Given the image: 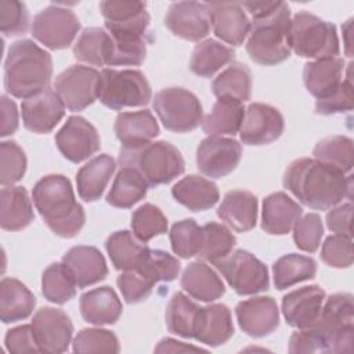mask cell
<instances>
[{"label": "cell", "mask_w": 354, "mask_h": 354, "mask_svg": "<svg viewBox=\"0 0 354 354\" xmlns=\"http://www.w3.org/2000/svg\"><path fill=\"white\" fill-rule=\"evenodd\" d=\"M353 176L318 159L293 160L283 174V187L303 205L314 210H329L344 198L351 199Z\"/></svg>", "instance_id": "6da1fadb"}, {"label": "cell", "mask_w": 354, "mask_h": 354, "mask_svg": "<svg viewBox=\"0 0 354 354\" xmlns=\"http://www.w3.org/2000/svg\"><path fill=\"white\" fill-rule=\"evenodd\" d=\"M253 21L250 22L246 51L260 65L271 66L290 55V8L285 1L241 3Z\"/></svg>", "instance_id": "7a4b0ae2"}, {"label": "cell", "mask_w": 354, "mask_h": 354, "mask_svg": "<svg viewBox=\"0 0 354 354\" xmlns=\"http://www.w3.org/2000/svg\"><path fill=\"white\" fill-rule=\"evenodd\" d=\"M33 203L46 225L61 238L76 236L84 225L86 214L76 202L71 181L62 174L40 178L32 191Z\"/></svg>", "instance_id": "3957f363"}, {"label": "cell", "mask_w": 354, "mask_h": 354, "mask_svg": "<svg viewBox=\"0 0 354 354\" xmlns=\"http://www.w3.org/2000/svg\"><path fill=\"white\" fill-rule=\"evenodd\" d=\"M53 77L51 55L28 39L14 41L4 62V87L17 98H28L48 87Z\"/></svg>", "instance_id": "277c9868"}, {"label": "cell", "mask_w": 354, "mask_h": 354, "mask_svg": "<svg viewBox=\"0 0 354 354\" xmlns=\"http://www.w3.org/2000/svg\"><path fill=\"white\" fill-rule=\"evenodd\" d=\"M119 165L136 169L149 187L169 184L185 169L181 152L167 141H151L133 148L122 147Z\"/></svg>", "instance_id": "5b68a950"}, {"label": "cell", "mask_w": 354, "mask_h": 354, "mask_svg": "<svg viewBox=\"0 0 354 354\" xmlns=\"http://www.w3.org/2000/svg\"><path fill=\"white\" fill-rule=\"evenodd\" d=\"M308 329L319 339L324 353H350L354 342L353 296L350 293L332 295Z\"/></svg>", "instance_id": "8992f818"}, {"label": "cell", "mask_w": 354, "mask_h": 354, "mask_svg": "<svg viewBox=\"0 0 354 354\" xmlns=\"http://www.w3.org/2000/svg\"><path fill=\"white\" fill-rule=\"evenodd\" d=\"M290 50L313 59L333 58L339 54L336 26L307 11H299L290 19Z\"/></svg>", "instance_id": "52a82bcc"}, {"label": "cell", "mask_w": 354, "mask_h": 354, "mask_svg": "<svg viewBox=\"0 0 354 354\" xmlns=\"http://www.w3.org/2000/svg\"><path fill=\"white\" fill-rule=\"evenodd\" d=\"M151 86L140 71L105 68L100 73L98 100L113 111L144 106L151 101Z\"/></svg>", "instance_id": "ba28073f"}, {"label": "cell", "mask_w": 354, "mask_h": 354, "mask_svg": "<svg viewBox=\"0 0 354 354\" xmlns=\"http://www.w3.org/2000/svg\"><path fill=\"white\" fill-rule=\"evenodd\" d=\"M153 109L163 126L174 133L195 130L203 120L198 97L183 87H167L153 97Z\"/></svg>", "instance_id": "9c48e42d"}, {"label": "cell", "mask_w": 354, "mask_h": 354, "mask_svg": "<svg viewBox=\"0 0 354 354\" xmlns=\"http://www.w3.org/2000/svg\"><path fill=\"white\" fill-rule=\"evenodd\" d=\"M214 266L241 296L256 295L270 288L267 267L248 250L238 249Z\"/></svg>", "instance_id": "30bf717a"}, {"label": "cell", "mask_w": 354, "mask_h": 354, "mask_svg": "<svg viewBox=\"0 0 354 354\" xmlns=\"http://www.w3.org/2000/svg\"><path fill=\"white\" fill-rule=\"evenodd\" d=\"M30 30L32 36L50 50H62L75 40L80 22L73 11L51 4L35 15Z\"/></svg>", "instance_id": "8fae6325"}, {"label": "cell", "mask_w": 354, "mask_h": 354, "mask_svg": "<svg viewBox=\"0 0 354 354\" xmlns=\"http://www.w3.org/2000/svg\"><path fill=\"white\" fill-rule=\"evenodd\" d=\"M100 72L91 66L72 65L55 79V91L69 111H83L98 98Z\"/></svg>", "instance_id": "7c38bea8"}, {"label": "cell", "mask_w": 354, "mask_h": 354, "mask_svg": "<svg viewBox=\"0 0 354 354\" xmlns=\"http://www.w3.org/2000/svg\"><path fill=\"white\" fill-rule=\"evenodd\" d=\"M242 147L234 138L209 136L196 149V166L212 178H221L234 171L241 160Z\"/></svg>", "instance_id": "4fadbf2b"}, {"label": "cell", "mask_w": 354, "mask_h": 354, "mask_svg": "<svg viewBox=\"0 0 354 354\" xmlns=\"http://www.w3.org/2000/svg\"><path fill=\"white\" fill-rule=\"evenodd\" d=\"M283 129V116L277 108L263 102H253L245 109L239 136L246 145H266L278 140Z\"/></svg>", "instance_id": "5bb4252c"}, {"label": "cell", "mask_w": 354, "mask_h": 354, "mask_svg": "<svg viewBox=\"0 0 354 354\" xmlns=\"http://www.w3.org/2000/svg\"><path fill=\"white\" fill-rule=\"evenodd\" d=\"M30 325L40 351L57 354L68 350L73 335V325L62 310L41 307L33 315Z\"/></svg>", "instance_id": "9a60e30c"}, {"label": "cell", "mask_w": 354, "mask_h": 354, "mask_svg": "<svg viewBox=\"0 0 354 354\" xmlns=\"http://www.w3.org/2000/svg\"><path fill=\"white\" fill-rule=\"evenodd\" d=\"M59 152L72 163H80L94 155L100 147L97 129L82 116H71L55 134Z\"/></svg>", "instance_id": "2e32d148"}, {"label": "cell", "mask_w": 354, "mask_h": 354, "mask_svg": "<svg viewBox=\"0 0 354 354\" xmlns=\"http://www.w3.org/2000/svg\"><path fill=\"white\" fill-rule=\"evenodd\" d=\"M165 25L177 37L198 41L207 36L212 28L207 4L198 1L173 3L166 12Z\"/></svg>", "instance_id": "e0dca14e"}, {"label": "cell", "mask_w": 354, "mask_h": 354, "mask_svg": "<svg viewBox=\"0 0 354 354\" xmlns=\"http://www.w3.org/2000/svg\"><path fill=\"white\" fill-rule=\"evenodd\" d=\"M100 10L109 33L147 37L151 18L144 1L105 0L100 3Z\"/></svg>", "instance_id": "ac0fdd59"}, {"label": "cell", "mask_w": 354, "mask_h": 354, "mask_svg": "<svg viewBox=\"0 0 354 354\" xmlns=\"http://www.w3.org/2000/svg\"><path fill=\"white\" fill-rule=\"evenodd\" d=\"M24 126L37 134L50 133L64 118L65 105L55 90L47 87L22 101Z\"/></svg>", "instance_id": "d6986e66"}, {"label": "cell", "mask_w": 354, "mask_h": 354, "mask_svg": "<svg viewBox=\"0 0 354 354\" xmlns=\"http://www.w3.org/2000/svg\"><path fill=\"white\" fill-rule=\"evenodd\" d=\"M235 315L241 329L252 337L271 335L279 325V310L271 296H257L238 303Z\"/></svg>", "instance_id": "ffe728a7"}, {"label": "cell", "mask_w": 354, "mask_h": 354, "mask_svg": "<svg viewBox=\"0 0 354 354\" xmlns=\"http://www.w3.org/2000/svg\"><path fill=\"white\" fill-rule=\"evenodd\" d=\"M325 292L318 285L295 289L282 299V314L288 325L297 329L310 328L319 315Z\"/></svg>", "instance_id": "44dd1931"}, {"label": "cell", "mask_w": 354, "mask_h": 354, "mask_svg": "<svg viewBox=\"0 0 354 354\" xmlns=\"http://www.w3.org/2000/svg\"><path fill=\"white\" fill-rule=\"evenodd\" d=\"M214 35L223 41L241 46L249 35L250 21L241 3H206Z\"/></svg>", "instance_id": "7402d4cb"}, {"label": "cell", "mask_w": 354, "mask_h": 354, "mask_svg": "<svg viewBox=\"0 0 354 354\" xmlns=\"http://www.w3.org/2000/svg\"><path fill=\"white\" fill-rule=\"evenodd\" d=\"M234 335L231 311L225 304H209L199 307L195 321L194 339L198 342L217 347L227 343Z\"/></svg>", "instance_id": "603a6c76"}, {"label": "cell", "mask_w": 354, "mask_h": 354, "mask_svg": "<svg viewBox=\"0 0 354 354\" xmlns=\"http://www.w3.org/2000/svg\"><path fill=\"white\" fill-rule=\"evenodd\" d=\"M62 263L72 274L77 288L94 285L108 275V267L101 252L94 246L79 245L71 248L62 257Z\"/></svg>", "instance_id": "cb8c5ba5"}, {"label": "cell", "mask_w": 354, "mask_h": 354, "mask_svg": "<svg viewBox=\"0 0 354 354\" xmlns=\"http://www.w3.org/2000/svg\"><path fill=\"white\" fill-rule=\"evenodd\" d=\"M301 214V206L290 196L285 192H274L263 202L261 228L270 235H285L290 232Z\"/></svg>", "instance_id": "d4e9b609"}, {"label": "cell", "mask_w": 354, "mask_h": 354, "mask_svg": "<svg viewBox=\"0 0 354 354\" xmlns=\"http://www.w3.org/2000/svg\"><path fill=\"white\" fill-rule=\"evenodd\" d=\"M217 216L234 231H250L257 221V198L243 189H234L224 195Z\"/></svg>", "instance_id": "484cf974"}, {"label": "cell", "mask_w": 354, "mask_h": 354, "mask_svg": "<svg viewBox=\"0 0 354 354\" xmlns=\"http://www.w3.org/2000/svg\"><path fill=\"white\" fill-rule=\"evenodd\" d=\"M344 61L339 57L307 62L303 80L307 91L317 100L330 95L343 82Z\"/></svg>", "instance_id": "4316f807"}, {"label": "cell", "mask_w": 354, "mask_h": 354, "mask_svg": "<svg viewBox=\"0 0 354 354\" xmlns=\"http://www.w3.org/2000/svg\"><path fill=\"white\" fill-rule=\"evenodd\" d=\"M113 130L122 147L126 148L151 142L159 134L158 122L148 109L119 113Z\"/></svg>", "instance_id": "83f0119b"}, {"label": "cell", "mask_w": 354, "mask_h": 354, "mask_svg": "<svg viewBox=\"0 0 354 354\" xmlns=\"http://www.w3.org/2000/svg\"><path fill=\"white\" fill-rule=\"evenodd\" d=\"M80 313L93 325H112L122 315V303L109 286L91 289L80 296Z\"/></svg>", "instance_id": "f1b7e54d"}, {"label": "cell", "mask_w": 354, "mask_h": 354, "mask_svg": "<svg viewBox=\"0 0 354 354\" xmlns=\"http://www.w3.org/2000/svg\"><path fill=\"white\" fill-rule=\"evenodd\" d=\"M116 162L112 156L102 153L88 160L76 174L79 196L86 202L98 201L115 173Z\"/></svg>", "instance_id": "f546056e"}, {"label": "cell", "mask_w": 354, "mask_h": 354, "mask_svg": "<svg viewBox=\"0 0 354 354\" xmlns=\"http://www.w3.org/2000/svg\"><path fill=\"white\" fill-rule=\"evenodd\" d=\"M181 288L194 299L214 301L225 293V286L218 274L203 261H194L187 266L181 275Z\"/></svg>", "instance_id": "4dcf8cb0"}, {"label": "cell", "mask_w": 354, "mask_h": 354, "mask_svg": "<svg viewBox=\"0 0 354 354\" xmlns=\"http://www.w3.org/2000/svg\"><path fill=\"white\" fill-rule=\"evenodd\" d=\"M35 218L32 202L24 187L4 185L0 192V225L6 231L26 228Z\"/></svg>", "instance_id": "1f68e13d"}, {"label": "cell", "mask_w": 354, "mask_h": 354, "mask_svg": "<svg viewBox=\"0 0 354 354\" xmlns=\"http://www.w3.org/2000/svg\"><path fill=\"white\" fill-rule=\"evenodd\" d=\"M173 198L192 212H203L213 207L218 198L217 185L201 176L191 174L181 178L171 188Z\"/></svg>", "instance_id": "d6a6232c"}, {"label": "cell", "mask_w": 354, "mask_h": 354, "mask_svg": "<svg viewBox=\"0 0 354 354\" xmlns=\"http://www.w3.org/2000/svg\"><path fill=\"white\" fill-rule=\"evenodd\" d=\"M36 306L33 293L18 279L4 278L0 283V318L4 324L28 318Z\"/></svg>", "instance_id": "836d02e7"}, {"label": "cell", "mask_w": 354, "mask_h": 354, "mask_svg": "<svg viewBox=\"0 0 354 354\" xmlns=\"http://www.w3.org/2000/svg\"><path fill=\"white\" fill-rule=\"evenodd\" d=\"M213 94L218 100L245 102L252 94V72L241 62H232L212 83Z\"/></svg>", "instance_id": "e575fe53"}, {"label": "cell", "mask_w": 354, "mask_h": 354, "mask_svg": "<svg viewBox=\"0 0 354 354\" xmlns=\"http://www.w3.org/2000/svg\"><path fill=\"white\" fill-rule=\"evenodd\" d=\"M105 249L116 270L131 271L138 267L149 248L138 242L129 231H116L105 242Z\"/></svg>", "instance_id": "d590c367"}, {"label": "cell", "mask_w": 354, "mask_h": 354, "mask_svg": "<svg viewBox=\"0 0 354 354\" xmlns=\"http://www.w3.org/2000/svg\"><path fill=\"white\" fill-rule=\"evenodd\" d=\"M148 183L133 167H122L106 195V202L113 207L129 209L145 198Z\"/></svg>", "instance_id": "8d00e7d4"}, {"label": "cell", "mask_w": 354, "mask_h": 354, "mask_svg": "<svg viewBox=\"0 0 354 354\" xmlns=\"http://www.w3.org/2000/svg\"><path fill=\"white\" fill-rule=\"evenodd\" d=\"M234 57L235 51L231 47L224 46L217 40L207 39L195 46L189 68L201 77H212L218 69L230 64Z\"/></svg>", "instance_id": "74e56055"}, {"label": "cell", "mask_w": 354, "mask_h": 354, "mask_svg": "<svg viewBox=\"0 0 354 354\" xmlns=\"http://www.w3.org/2000/svg\"><path fill=\"white\" fill-rule=\"evenodd\" d=\"M317 274V263L313 257L289 253L279 257L272 266L274 285L283 290L299 282L313 279Z\"/></svg>", "instance_id": "f35d334b"}, {"label": "cell", "mask_w": 354, "mask_h": 354, "mask_svg": "<svg viewBox=\"0 0 354 354\" xmlns=\"http://www.w3.org/2000/svg\"><path fill=\"white\" fill-rule=\"evenodd\" d=\"M245 106L234 100H217L212 112L202 120V129L209 136H234L239 133Z\"/></svg>", "instance_id": "ab89813d"}, {"label": "cell", "mask_w": 354, "mask_h": 354, "mask_svg": "<svg viewBox=\"0 0 354 354\" xmlns=\"http://www.w3.org/2000/svg\"><path fill=\"white\" fill-rule=\"evenodd\" d=\"M199 306L183 292H177L166 307V326L169 332L181 337H194L195 321Z\"/></svg>", "instance_id": "60d3db41"}, {"label": "cell", "mask_w": 354, "mask_h": 354, "mask_svg": "<svg viewBox=\"0 0 354 354\" xmlns=\"http://www.w3.org/2000/svg\"><path fill=\"white\" fill-rule=\"evenodd\" d=\"M235 243V236L225 225L212 221L202 227V243L196 256L216 264L232 252Z\"/></svg>", "instance_id": "b9f144b4"}, {"label": "cell", "mask_w": 354, "mask_h": 354, "mask_svg": "<svg viewBox=\"0 0 354 354\" xmlns=\"http://www.w3.org/2000/svg\"><path fill=\"white\" fill-rule=\"evenodd\" d=\"M111 36L102 28H86L73 46V55L82 62L95 66L106 65Z\"/></svg>", "instance_id": "7bdbcfd3"}, {"label": "cell", "mask_w": 354, "mask_h": 354, "mask_svg": "<svg viewBox=\"0 0 354 354\" xmlns=\"http://www.w3.org/2000/svg\"><path fill=\"white\" fill-rule=\"evenodd\" d=\"M109 36L111 41L106 58L108 66H138L144 62L147 54L145 37L113 33H109Z\"/></svg>", "instance_id": "ee69618b"}, {"label": "cell", "mask_w": 354, "mask_h": 354, "mask_svg": "<svg viewBox=\"0 0 354 354\" xmlns=\"http://www.w3.org/2000/svg\"><path fill=\"white\" fill-rule=\"evenodd\" d=\"M76 282L64 263L48 266L41 275V293L55 304H64L75 297Z\"/></svg>", "instance_id": "f6af8a7d"}, {"label": "cell", "mask_w": 354, "mask_h": 354, "mask_svg": "<svg viewBox=\"0 0 354 354\" xmlns=\"http://www.w3.org/2000/svg\"><path fill=\"white\" fill-rule=\"evenodd\" d=\"M315 159L328 163L343 173L353 169V140L346 136H332L321 140L314 148Z\"/></svg>", "instance_id": "bcb514c9"}, {"label": "cell", "mask_w": 354, "mask_h": 354, "mask_svg": "<svg viewBox=\"0 0 354 354\" xmlns=\"http://www.w3.org/2000/svg\"><path fill=\"white\" fill-rule=\"evenodd\" d=\"M180 261L167 252L149 249L136 271L156 283L174 281L180 272Z\"/></svg>", "instance_id": "7dc6e473"}, {"label": "cell", "mask_w": 354, "mask_h": 354, "mask_svg": "<svg viewBox=\"0 0 354 354\" xmlns=\"http://www.w3.org/2000/svg\"><path fill=\"white\" fill-rule=\"evenodd\" d=\"M131 230L140 242L147 243L167 231V218L158 206L144 203L131 214Z\"/></svg>", "instance_id": "c3c4849f"}, {"label": "cell", "mask_w": 354, "mask_h": 354, "mask_svg": "<svg viewBox=\"0 0 354 354\" xmlns=\"http://www.w3.org/2000/svg\"><path fill=\"white\" fill-rule=\"evenodd\" d=\"M173 252L181 259L198 254L202 243V227L194 218H185L171 225L169 232Z\"/></svg>", "instance_id": "681fc988"}, {"label": "cell", "mask_w": 354, "mask_h": 354, "mask_svg": "<svg viewBox=\"0 0 354 354\" xmlns=\"http://www.w3.org/2000/svg\"><path fill=\"white\" fill-rule=\"evenodd\" d=\"M119 350L116 335L108 329L86 328L73 340L75 353H118Z\"/></svg>", "instance_id": "f907efd6"}, {"label": "cell", "mask_w": 354, "mask_h": 354, "mask_svg": "<svg viewBox=\"0 0 354 354\" xmlns=\"http://www.w3.org/2000/svg\"><path fill=\"white\" fill-rule=\"evenodd\" d=\"M26 171V156L15 141L0 144V183L12 185L18 183Z\"/></svg>", "instance_id": "816d5d0a"}, {"label": "cell", "mask_w": 354, "mask_h": 354, "mask_svg": "<svg viewBox=\"0 0 354 354\" xmlns=\"http://www.w3.org/2000/svg\"><path fill=\"white\" fill-rule=\"evenodd\" d=\"M324 235V225L321 217L315 213H308L300 217L293 225V241L296 246L307 253H314Z\"/></svg>", "instance_id": "f5cc1de1"}, {"label": "cell", "mask_w": 354, "mask_h": 354, "mask_svg": "<svg viewBox=\"0 0 354 354\" xmlns=\"http://www.w3.org/2000/svg\"><path fill=\"white\" fill-rule=\"evenodd\" d=\"M321 259L333 268H348L353 264L351 238L335 234L325 239L321 249Z\"/></svg>", "instance_id": "db71d44e"}, {"label": "cell", "mask_w": 354, "mask_h": 354, "mask_svg": "<svg viewBox=\"0 0 354 354\" xmlns=\"http://www.w3.org/2000/svg\"><path fill=\"white\" fill-rule=\"evenodd\" d=\"M29 11L26 6L15 0L0 1V29L6 36H18L26 32Z\"/></svg>", "instance_id": "11a10c76"}, {"label": "cell", "mask_w": 354, "mask_h": 354, "mask_svg": "<svg viewBox=\"0 0 354 354\" xmlns=\"http://www.w3.org/2000/svg\"><path fill=\"white\" fill-rule=\"evenodd\" d=\"M118 288L129 304L140 303L145 300L153 289V282L141 275L138 271L131 270V271H124L120 274L116 279Z\"/></svg>", "instance_id": "9f6ffc18"}, {"label": "cell", "mask_w": 354, "mask_h": 354, "mask_svg": "<svg viewBox=\"0 0 354 354\" xmlns=\"http://www.w3.org/2000/svg\"><path fill=\"white\" fill-rule=\"evenodd\" d=\"M353 109V83L351 79H343L342 84L328 97L315 102V113L333 115Z\"/></svg>", "instance_id": "6f0895ef"}, {"label": "cell", "mask_w": 354, "mask_h": 354, "mask_svg": "<svg viewBox=\"0 0 354 354\" xmlns=\"http://www.w3.org/2000/svg\"><path fill=\"white\" fill-rule=\"evenodd\" d=\"M6 347L10 353L40 351L32 325H19L10 329L6 335Z\"/></svg>", "instance_id": "680465c9"}, {"label": "cell", "mask_w": 354, "mask_h": 354, "mask_svg": "<svg viewBox=\"0 0 354 354\" xmlns=\"http://www.w3.org/2000/svg\"><path fill=\"white\" fill-rule=\"evenodd\" d=\"M351 213L353 203L347 202L332 207L326 214V225L332 232L351 238Z\"/></svg>", "instance_id": "91938a15"}, {"label": "cell", "mask_w": 354, "mask_h": 354, "mask_svg": "<svg viewBox=\"0 0 354 354\" xmlns=\"http://www.w3.org/2000/svg\"><path fill=\"white\" fill-rule=\"evenodd\" d=\"M289 353H324L319 339L311 329H300L290 336Z\"/></svg>", "instance_id": "94428289"}, {"label": "cell", "mask_w": 354, "mask_h": 354, "mask_svg": "<svg viewBox=\"0 0 354 354\" xmlns=\"http://www.w3.org/2000/svg\"><path fill=\"white\" fill-rule=\"evenodd\" d=\"M1 116H0V136L7 137L17 131L18 129V111L17 105L7 95H1L0 100Z\"/></svg>", "instance_id": "6125c7cd"}, {"label": "cell", "mask_w": 354, "mask_h": 354, "mask_svg": "<svg viewBox=\"0 0 354 354\" xmlns=\"http://www.w3.org/2000/svg\"><path fill=\"white\" fill-rule=\"evenodd\" d=\"M185 351H206V350L174 340L171 337L162 339L155 347V353H185Z\"/></svg>", "instance_id": "be15d7a7"}]
</instances>
